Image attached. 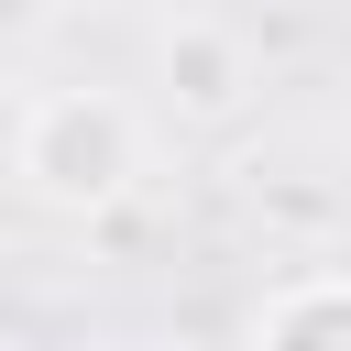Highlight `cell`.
<instances>
[{
	"mask_svg": "<svg viewBox=\"0 0 351 351\" xmlns=\"http://www.w3.org/2000/svg\"><path fill=\"white\" fill-rule=\"evenodd\" d=\"M143 176H154V143H143L132 99H110V88H44L11 121V186L55 219H110Z\"/></svg>",
	"mask_w": 351,
	"mask_h": 351,
	"instance_id": "6da1fadb",
	"label": "cell"
},
{
	"mask_svg": "<svg viewBox=\"0 0 351 351\" xmlns=\"http://www.w3.org/2000/svg\"><path fill=\"white\" fill-rule=\"evenodd\" d=\"M165 110L186 121V132H219V121H241L252 110V88H263V66H252V44H241V22H165Z\"/></svg>",
	"mask_w": 351,
	"mask_h": 351,
	"instance_id": "7a4b0ae2",
	"label": "cell"
},
{
	"mask_svg": "<svg viewBox=\"0 0 351 351\" xmlns=\"http://www.w3.org/2000/svg\"><path fill=\"white\" fill-rule=\"evenodd\" d=\"M263 351H351V274H296L252 307Z\"/></svg>",
	"mask_w": 351,
	"mask_h": 351,
	"instance_id": "3957f363",
	"label": "cell"
},
{
	"mask_svg": "<svg viewBox=\"0 0 351 351\" xmlns=\"http://www.w3.org/2000/svg\"><path fill=\"white\" fill-rule=\"evenodd\" d=\"M154 11H165V22H230L241 0H154Z\"/></svg>",
	"mask_w": 351,
	"mask_h": 351,
	"instance_id": "277c9868",
	"label": "cell"
}]
</instances>
